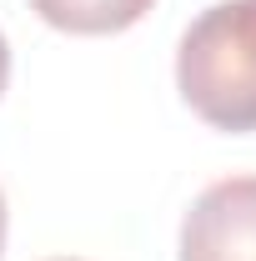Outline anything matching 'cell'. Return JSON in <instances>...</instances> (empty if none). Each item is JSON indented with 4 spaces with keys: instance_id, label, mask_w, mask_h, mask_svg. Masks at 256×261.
<instances>
[{
    "instance_id": "1",
    "label": "cell",
    "mask_w": 256,
    "mask_h": 261,
    "mask_svg": "<svg viewBox=\"0 0 256 261\" xmlns=\"http://www.w3.org/2000/svg\"><path fill=\"white\" fill-rule=\"evenodd\" d=\"M176 86L206 126L256 130V0H216L186 25Z\"/></svg>"
},
{
    "instance_id": "2",
    "label": "cell",
    "mask_w": 256,
    "mask_h": 261,
    "mask_svg": "<svg viewBox=\"0 0 256 261\" xmlns=\"http://www.w3.org/2000/svg\"><path fill=\"white\" fill-rule=\"evenodd\" d=\"M181 261H256V176L211 181L181 221Z\"/></svg>"
},
{
    "instance_id": "3",
    "label": "cell",
    "mask_w": 256,
    "mask_h": 261,
    "mask_svg": "<svg viewBox=\"0 0 256 261\" xmlns=\"http://www.w3.org/2000/svg\"><path fill=\"white\" fill-rule=\"evenodd\" d=\"M156 0H31V10L70 35H116L131 31Z\"/></svg>"
},
{
    "instance_id": "4",
    "label": "cell",
    "mask_w": 256,
    "mask_h": 261,
    "mask_svg": "<svg viewBox=\"0 0 256 261\" xmlns=\"http://www.w3.org/2000/svg\"><path fill=\"white\" fill-rule=\"evenodd\" d=\"M5 81H10V40L0 31V91H5Z\"/></svg>"
},
{
    "instance_id": "5",
    "label": "cell",
    "mask_w": 256,
    "mask_h": 261,
    "mask_svg": "<svg viewBox=\"0 0 256 261\" xmlns=\"http://www.w3.org/2000/svg\"><path fill=\"white\" fill-rule=\"evenodd\" d=\"M0 251H5V196H0Z\"/></svg>"
},
{
    "instance_id": "6",
    "label": "cell",
    "mask_w": 256,
    "mask_h": 261,
    "mask_svg": "<svg viewBox=\"0 0 256 261\" xmlns=\"http://www.w3.org/2000/svg\"><path fill=\"white\" fill-rule=\"evenodd\" d=\"M61 261H70V256H61Z\"/></svg>"
}]
</instances>
